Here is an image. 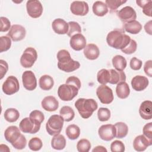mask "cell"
Here are the masks:
<instances>
[{
  "mask_svg": "<svg viewBox=\"0 0 152 152\" xmlns=\"http://www.w3.org/2000/svg\"><path fill=\"white\" fill-rule=\"evenodd\" d=\"M131 39V37L125 33L124 30L120 28L110 31L106 37V42L109 46L121 50L127 46Z\"/></svg>",
  "mask_w": 152,
  "mask_h": 152,
  "instance_id": "1",
  "label": "cell"
},
{
  "mask_svg": "<svg viewBox=\"0 0 152 152\" xmlns=\"http://www.w3.org/2000/svg\"><path fill=\"white\" fill-rule=\"evenodd\" d=\"M56 57L58 61V68L64 72H71L80 67L79 62L73 60L71 57L69 52L65 49L58 51Z\"/></svg>",
  "mask_w": 152,
  "mask_h": 152,
  "instance_id": "2",
  "label": "cell"
},
{
  "mask_svg": "<svg viewBox=\"0 0 152 152\" xmlns=\"http://www.w3.org/2000/svg\"><path fill=\"white\" fill-rule=\"evenodd\" d=\"M75 107L83 118L87 119L97 109L98 104L96 101L93 99L80 98L75 102Z\"/></svg>",
  "mask_w": 152,
  "mask_h": 152,
  "instance_id": "3",
  "label": "cell"
},
{
  "mask_svg": "<svg viewBox=\"0 0 152 152\" xmlns=\"http://www.w3.org/2000/svg\"><path fill=\"white\" fill-rule=\"evenodd\" d=\"M64 119L61 115H53L50 116L46 124V129L50 135L59 134L64 125Z\"/></svg>",
  "mask_w": 152,
  "mask_h": 152,
  "instance_id": "4",
  "label": "cell"
},
{
  "mask_svg": "<svg viewBox=\"0 0 152 152\" xmlns=\"http://www.w3.org/2000/svg\"><path fill=\"white\" fill-rule=\"evenodd\" d=\"M79 89L70 84H64L59 86L58 89V95L63 101L72 100L78 93Z\"/></svg>",
  "mask_w": 152,
  "mask_h": 152,
  "instance_id": "5",
  "label": "cell"
},
{
  "mask_svg": "<svg viewBox=\"0 0 152 152\" xmlns=\"http://www.w3.org/2000/svg\"><path fill=\"white\" fill-rule=\"evenodd\" d=\"M37 58V53L35 49L31 47L27 48L20 58V64L26 68H31Z\"/></svg>",
  "mask_w": 152,
  "mask_h": 152,
  "instance_id": "6",
  "label": "cell"
},
{
  "mask_svg": "<svg viewBox=\"0 0 152 152\" xmlns=\"http://www.w3.org/2000/svg\"><path fill=\"white\" fill-rule=\"evenodd\" d=\"M96 95L103 104H110L114 99L112 90L106 85L102 84L99 86L96 90Z\"/></svg>",
  "mask_w": 152,
  "mask_h": 152,
  "instance_id": "7",
  "label": "cell"
},
{
  "mask_svg": "<svg viewBox=\"0 0 152 152\" xmlns=\"http://www.w3.org/2000/svg\"><path fill=\"white\" fill-rule=\"evenodd\" d=\"M19 81L18 79L13 75L8 77L2 86L3 92L7 95H12L17 93L19 90Z\"/></svg>",
  "mask_w": 152,
  "mask_h": 152,
  "instance_id": "8",
  "label": "cell"
},
{
  "mask_svg": "<svg viewBox=\"0 0 152 152\" xmlns=\"http://www.w3.org/2000/svg\"><path fill=\"white\" fill-rule=\"evenodd\" d=\"M26 10L30 17L33 18H37L42 15L43 8L39 1L30 0L27 1Z\"/></svg>",
  "mask_w": 152,
  "mask_h": 152,
  "instance_id": "9",
  "label": "cell"
},
{
  "mask_svg": "<svg viewBox=\"0 0 152 152\" xmlns=\"http://www.w3.org/2000/svg\"><path fill=\"white\" fill-rule=\"evenodd\" d=\"M98 134L102 140L109 141L115 137L116 128L112 124L103 125L99 128Z\"/></svg>",
  "mask_w": 152,
  "mask_h": 152,
  "instance_id": "10",
  "label": "cell"
},
{
  "mask_svg": "<svg viewBox=\"0 0 152 152\" xmlns=\"http://www.w3.org/2000/svg\"><path fill=\"white\" fill-rule=\"evenodd\" d=\"M20 129L24 133L36 134L40 128V125H38L33 122L30 118L23 119L19 124Z\"/></svg>",
  "mask_w": 152,
  "mask_h": 152,
  "instance_id": "11",
  "label": "cell"
},
{
  "mask_svg": "<svg viewBox=\"0 0 152 152\" xmlns=\"http://www.w3.org/2000/svg\"><path fill=\"white\" fill-rule=\"evenodd\" d=\"M22 82L24 87L28 91H33L37 87V80L31 71H26L23 73Z\"/></svg>",
  "mask_w": 152,
  "mask_h": 152,
  "instance_id": "12",
  "label": "cell"
},
{
  "mask_svg": "<svg viewBox=\"0 0 152 152\" xmlns=\"http://www.w3.org/2000/svg\"><path fill=\"white\" fill-rule=\"evenodd\" d=\"M26 34L25 28L19 24H14L11 26L7 36L14 42H18L24 39Z\"/></svg>",
  "mask_w": 152,
  "mask_h": 152,
  "instance_id": "13",
  "label": "cell"
},
{
  "mask_svg": "<svg viewBox=\"0 0 152 152\" xmlns=\"http://www.w3.org/2000/svg\"><path fill=\"white\" fill-rule=\"evenodd\" d=\"M117 15L120 20L125 23L135 20L137 14L134 9L130 6H126L122 8L117 12Z\"/></svg>",
  "mask_w": 152,
  "mask_h": 152,
  "instance_id": "14",
  "label": "cell"
},
{
  "mask_svg": "<svg viewBox=\"0 0 152 152\" xmlns=\"http://www.w3.org/2000/svg\"><path fill=\"white\" fill-rule=\"evenodd\" d=\"M71 12L78 16H84L87 15L89 11L88 4L85 1H73L70 5Z\"/></svg>",
  "mask_w": 152,
  "mask_h": 152,
  "instance_id": "15",
  "label": "cell"
},
{
  "mask_svg": "<svg viewBox=\"0 0 152 152\" xmlns=\"http://www.w3.org/2000/svg\"><path fill=\"white\" fill-rule=\"evenodd\" d=\"M20 131V128L16 126H10L4 132V137L8 142L12 145L20 138L21 135Z\"/></svg>",
  "mask_w": 152,
  "mask_h": 152,
  "instance_id": "16",
  "label": "cell"
},
{
  "mask_svg": "<svg viewBox=\"0 0 152 152\" xmlns=\"http://www.w3.org/2000/svg\"><path fill=\"white\" fill-rule=\"evenodd\" d=\"M86 39L81 33L72 36L69 40L70 46L76 51H80L86 46Z\"/></svg>",
  "mask_w": 152,
  "mask_h": 152,
  "instance_id": "17",
  "label": "cell"
},
{
  "mask_svg": "<svg viewBox=\"0 0 152 152\" xmlns=\"http://www.w3.org/2000/svg\"><path fill=\"white\" fill-rule=\"evenodd\" d=\"M152 140H149L144 135H140L136 137L133 141V147L137 151H143L151 145Z\"/></svg>",
  "mask_w": 152,
  "mask_h": 152,
  "instance_id": "18",
  "label": "cell"
},
{
  "mask_svg": "<svg viewBox=\"0 0 152 152\" xmlns=\"http://www.w3.org/2000/svg\"><path fill=\"white\" fill-rule=\"evenodd\" d=\"M132 88L137 91H141L145 90L148 86L149 81L146 77L142 75H136L131 80Z\"/></svg>",
  "mask_w": 152,
  "mask_h": 152,
  "instance_id": "19",
  "label": "cell"
},
{
  "mask_svg": "<svg viewBox=\"0 0 152 152\" xmlns=\"http://www.w3.org/2000/svg\"><path fill=\"white\" fill-rule=\"evenodd\" d=\"M41 105L42 108L48 112H53L58 109L59 102L54 96H48L44 97L42 100Z\"/></svg>",
  "mask_w": 152,
  "mask_h": 152,
  "instance_id": "20",
  "label": "cell"
},
{
  "mask_svg": "<svg viewBox=\"0 0 152 152\" xmlns=\"http://www.w3.org/2000/svg\"><path fill=\"white\" fill-rule=\"evenodd\" d=\"M52 27L55 33L58 34H67L68 24L62 18L55 19L52 23Z\"/></svg>",
  "mask_w": 152,
  "mask_h": 152,
  "instance_id": "21",
  "label": "cell"
},
{
  "mask_svg": "<svg viewBox=\"0 0 152 152\" xmlns=\"http://www.w3.org/2000/svg\"><path fill=\"white\" fill-rule=\"evenodd\" d=\"M140 116L145 120H150L152 118V102L150 100L142 102L139 108Z\"/></svg>",
  "mask_w": 152,
  "mask_h": 152,
  "instance_id": "22",
  "label": "cell"
},
{
  "mask_svg": "<svg viewBox=\"0 0 152 152\" xmlns=\"http://www.w3.org/2000/svg\"><path fill=\"white\" fill-rule=\"evenodd\" d=\"M84 55L89 60H95L100 55V50L97 46L93 43H89L84 49Z\"/></svg>",
  "mask_w": 152,
  "mask_h": 152,
  "instance_id": "23",
  "label": "cell"
},
{
  "mask_svg": "<svg viewBox=\"0 0 152 152\" xmlns=\"http://www.w3.org/2000/svg\"><path fill=\"white\" fill-rule=\"evenodd\" d=\"M110 80L109 83L111 84H117L121 82L125 81L126 75L122 71H118L114 69H110Z\"/></svg>",
  "mask_w": 152,
  "mask_h": 152,
  "instance_id": "24",
  "label": "cell"
},
{
  "mask_svg": "<svg viewBox=\"0 0 152 152\" xmlns=\"http://www.w3.org/2000/svg\"><path fill=\"white\" fill-rule=\"evenodd\" d=\"M116 93L119 99H124L127 98L130 94V88L128 84L125 81L117 84Z\"/></svg>",
  "mask_w": 152,
  "mask_h": 152,
  "instance_id": "25",
  "label": "cell"
},
{
  "mask_svg": "<svg viewBox=\"0 0 152 152\" xmlns=\"http://www.w3.org/2000/svg\"><path fill=\"white\" fill-rule=\"evenodd\" d=\"M92 10L93 13L99 17H103L109 11L106 4L102 1H96L94 2Z\"/></svg>",
  "mask_w": 152,
  "mask_h": 152,
  "instance_id": "26",
  "label": "cell"
},
{
  "mask_svg": "<svg viewBox=\"0 0 152 152\" xmlns=\"http://www.w3.org/2000/svg\"><path fill=\"white\" fill-rule=\"evenodd\" d=\"M124 27V30L127 33L132 34H137L141 31L142 29V25L139 21L134 20L131 22L125 23Z\"/></svg>",
  "mask_w": 152,
  "mask_h": 152,
  "instance_id": "27",
  "label": "cell"
},
{
  "mask_svg": "<svg viewBox=\"0 0 152 152\" xmlns=\"http://www.w3.org/2000/svg\"><path fill=\"white\" fill-rule=\"evenodd\" d=\"M51 146L55 150H63L66 146V140L64 136L59 134L54 135L51 140Z\"/></svg>",
  "mask_w": 152,
  "mask_h": 152,
  "instance_id": "28",
  "label": "cell"
},
{
  "mask_svg": "<svg viewBox=\"0 0 152 152\" xmlns=\"http://www.w3.org/2000/svg\"><path fill=\"white\" fill-rule=\"evenodd\" d=\"M39 84L40 88L43 90H49L53 87L54 81L51 76L43 75L39 78Z\"/></svg>",
  "mask_w": 152,
  "mask_h": 152,
  "instance_id": "29",
  "label": "cell"
},
{
  "mask_svg": "<svg viewBox=\"0 0 152 152\" xmlns=\"http://www.w3.org/2000/svg\"><path fill=\"white\" fill-rule=\"evenodd\" d=\"M112 65L115 69L118 71H124L127 65L126 59L122 55H117L113 57L112 60Z\"/></svg>",
  "mask_w": 152,
  "mask_h": 152,
  "instance_id": "30",
  "label": "cell"
},
{
  "mask_svg": "<svg viewBox=\"0 0 152 152\" xmlns=\"http://www.w3.org/2000/svg\"><path fill=\"white\" fill-rule=\"evenodd\" d=\"M65 134L69 140H74L79 137L80 134V129L77 125L71 124L66 127Z\"/></svg>",
  "mask_w": 152,
  "mask_h": 152,
  "instance_id": "31",
  "label": "cell"
},
{
  "mask_svg": "<svg viewBox=\"0 0 152 152\" xmlns=\"http://www.w3.org/2000/svg\"><path fill=\"white\" fill-rule=\"evenodd\" d=\"M116 128V136L117 138H123L125 137L128 132L127 125L122 122H119L114 125Z\"/></svg>",
  "mask_w": 152,
  "mask_h": 152,
  "instance_id": "32",
  "label": "cell"
},
{
  "mask_svg": "<svg viewBox=\"0 0 152 152\" xmlns=\"http://www.w3.org/2000/svg\"><path fill=\"white\" fill-rule=\"evenodd\" d=\"M4 117L7 122L11 123L14 122L18 119L20 113L15 108H8L5 111Z\"/></svg>",
  "mask_w": 152,
  "mask_h": 152,
  "instance_id": "33",
  "label": "cell"
},
{
  "mask_svg": "<svg viewBox=\"0 0 152 152\" xmlns=\"http://www.w3.org/2000/svg\"><path fill=\"white\" fill-rule=\"evenodd\" d=\"M60 115L62 117L64 121L69 122L72 121L75 116L74 110L68 106H64L61 107L59 111Z\"/></svg>",
  "mask_w": 152,
  "mask_h": 152,
  "instance_id": "34",
  "label": "cell"
},
{
  "mask_svg": "<svg viewBox=\"0 0 152 152\" xmlns=\"http://www.w3.org/2000/svg\"><path fill=\"white\" fill-rule=\"evenodd\" d=\"M137 4L142 9V12L147 16L151 17L152 1L151 0L136 1Z\"/></svg>",
  "mask_w": 152,
  "mask_h": 152,
  "instance_id": "35",
  "label": "cell"
},
{
  "mask_svg": "<svg viewBox=\"0 0 152 152\" xmlns=\"http://www.w3.org/2000/svg\"><path fill=\"white\" fill-rule=\"evenodd\" d=\"M110 80V72L109 69H102L97 74V80L101 84L106 85L109 83Z\"/></svg>",
  "mask_w": 152,
  "mask_h": 152,
  "instance_id": "36",
  "label": "cell"
},
{
  "mask_svg": "<svg viewBox=\"0 0 152 152\" xmlns=\"http://www.w3.org/2000/svg\"><path fill=\"white\" fill-rule=\"evenodd\" d=\"M68 24V31L67 33L68 36L71 37L72 36L81 33V28L80 24L75 21H69Z\"/></svg>",
  "mask_w": 152,
  "mask_h": 152,
  "instance_id": "37",
  "label": "cell"
},
{
  "mask_svg": "<svg viewBox=\"0 0 152 152\" xmlns=\"http://www.w3.org/2000/svg\"><path fill=\"white\" fill-rule=\"evenodd\" d=\"M29 118L33 122L40 125L45 119L44 114L38 110H34L31 112L29 115Z\"/></svg>",
  "mask_w": 152,
  "mask_h": 152,
  "instance_id": "38",
  "label": "cell"
},
{
  "mask_svg": "<svg viewBox=\"0 0 152 152\" xmlns=\"http://www.w3.org/2000/svg\"><path fill=\"white\" fill-rule=\"evenodd\" d=\"M11 46V39L8 36H3L0 37V52L7 51Z\"/></svg>",
  "mask_w": 152,
  "mask_h": 152,
  "instance_id": "39",
  "label": "cell"
},
{
  "mask_svg": "<svg viewBox=\"0 0 152 152\" xmlns=\"http://www.w3.org/2000/svg\"><path fill=\"white\" fill-rule=\"evenodd\" d=\"M43 146L42 140L38 137H33L28 141V147L32 151H39Z\"/></svg>",
  "mask_w": 152,
  "mask_h": 152,
  "instance_id": "40",
  "label": "cell"
},
{
  "mask_svg": "<svg viewBox=\"0 0 152 152\" xmlns=\"http://www.w3.org/2000/svg\"><path fill=\"white\" fill-rule=\"evenodd\" d=\"M126 2V1L122 0H106L105 4L111 12L115 11L120 6Z\"/></svg>",
  "mask_w": 152,
  "mask_h": 152,
  "instance_id": "41",
  "label": "cell"
},
{
  "mask_svg": "<svg viewBox=\"0 0 152 152\" xmlns=\"http://www.w3.org/2000/svg\"><path fill=\"white\" fill-rule=\"evenodd\" d=\"M97 117L100 121L105 122L110 118V111L106 107H100L97 111Z\"/></svg>",
  "mask_w": 152,
  "mask_h": 152,
  "instance_id": "42",
  "label": "cell"
},
{
  "mask_svg": "<svg viewBox=\"0 0 152 152\" xmlns=\"http://www.w3.org/2000/svg\"><path fill=\"white\" fill-rule=\"evenodd\" d=\"M90 148L91 143L87 139H81L77 144V148L79 152H88Z\"/></svg>",
  "mask_w": 152,
  "mask_h": 152,
  "instance_id": "43",
  "label": "cell"
},
{
  "mask_svg": "<svg viewBox=\"0 0 152 152\" xmlns=\"http://www.w3.org/2000/svg\"><path fill=\"white\" fill-rule=\"evenodd\" d=\"M125 150L124 144L119 140H115L110 144L112 152H124Z\"/></svg>",
  "mask_w": 152,
  "mask_h": 152,
  "instance_id": "44",
  "label": "cell"
},
{
  "mask_svg": "<svg viewBox=\"0 0 152 152\" xmlns=\"http://www.w3.org/2000/svg\"><path fill=\"white\" fill-rule=\"evenodd\" d=\"M137 48V43L135 40L133 39H131L130 42L129 44L126 46L124 49H122L121 51L127 55H130L132 53H134Z\"/></svg>",
  "mask_w": 152,
  "mask_h": 152,
  "instance_id": "45",
  "label": "cell"
},
{
  "mask_svg": "<svg viewBox=\"0 0 152 152\" xmlns=\"http://www.w3.org/2000/svg\"><path fill=\"white\" fill-rule=\"evenodd\" d=\"M1 32H6L11 28V22L10 21L5 17H1Z\"/></svg>",
  "mask_w": 152,
  "mask_h": 152,
  "instance_id": "46",
  "label": "cell"
},
{
  "mask_svg": "<svg viewBox=\"0 0 152 152\" xmlns=\"http://www.w3.org/2000/svg\"><path fill=\"white\" fill-rule=\"evenodd\" d=\"M142 61L135 57H133L132 58H131L129 62V66L134 71H138L140 69L142 66Z\"/></svg>",
  "mask_w": 152,
  "mask_h": 152,
  "instance_id": "47",
  "label": "cell"
},
{
  "mask_svg": "<svg viewBox=\"0 0 152 152\" xmlns=\"http://www.w3.org/2000/svg\"><path fill=\"white\" fill-rule=\"evenodd\" d=\"M26 144H27L26 138L23 134H21L19 140L12 145L13 146V147H14L17 150H22L26 147Z\"/></svg>",
  "mask_w": 152,
  "mask_h": 152,
  "instance_id": "48",
  "label": "cell"
},
{
  "mask_svg": "<svg viewBox=\"0 0 152 152\" xmlns=\"http://www.w3.org/2000/svg\"><path fill=\"white\" fill-rule=\"evenodd\" d=\"M142 132L144 136L152 140V122H149L144 126Z\"/></svg>",
  "mask_w": 152,
  "mask_h": 152,
  "instance_id": "49",
  "label": "cell"
},
{
  "mask_svg": "<svg viewBox=\"0 0 152 152\" xmlns=\"http://www.w3.org/2000/svg\"><path fill=\"white\" fill-rule=\"evenodd\" d=\"M66 84H70L73 86H76L79 90L81 88V83L80 79L75 76H71L68 77L66 80Z\"/></svg>",
  "mask_w": 152,
  "mask_h": 152,
  "instance_id": "50",
  "label": "cell"
},
{
  "mask_svg": "<svg viewBox=\"0 0 152 152\" xmlns=\"http://www.w3.org/2000/svg\"><path fill=\"white\" fill-rule=\"evenodd\" d=\"M8 70V65L7 62L3 60H0V79L2 80Z\"/></svg>",
  "mask_w": 152,
  "mask_h": 152,
  "instance_id": "51",
  "label": "cell"
},
{
  "mask_svg": "<svg viewBox=\"0 0 152 152\" xmlns=\"http://www.w3.org/2000/svg\"><path fill=\"white\" fill-rule=\"evenodd\" d=\"M144 71L146 75L148 77H152V61L151 60H148L145 62L144 66Z\"/></svg>",
  "mask_w": 152,
  "mask_h": 152,
  "instance_id": "52",
  "label": "cell"
},
{
  "mask_svg": "<svg viewBox=\"0 0 152 152\" xmlns=\"http://www.w3.org/2000/svg\"><path fill=\"white\" fill-rule=\"evenodd\" d=\"M151 27H152V21L151 20H150L149 21L146 23L144 25V29H145V32L150 35L152 34Z\"/></svg>",
  "mask_w": 152,
  "mask_h": 152,
  "instance_id": "53",
  "label": "cell"
},
{
  "mask_svg": "<svg viewBox=\"0 0 152 152\" xmlns=\"http://www.w3.org/2000/svg\"><path fill=\"white\" fill-rule=\"evenodd\" d=\"M93 152H106L107 151V149L106 148H104L103 146H102V145H98V146H96L94 149H93L92 150Z\"/></svg>",
  "mask_w": 152,
  "mask_h": 152,
  "instance_id": "54",
  "label": "cell"
},
{
  "mask_svg": "<svg viewBox=\"0 0 152 152\" xmlns=\"http://www.w3.org/2000/svg\"><path fill=\"white\" fill-rule=\"evenodd\" d=\"M0 151H7V152H9L10 151V148H8V147L5 145V144H1L0 145Z\"/></svg>",
  "mask_w": 152,
  "mask_h": 152,
  "instance_id": "55",
  "label": "cell"
}]
</instances>
